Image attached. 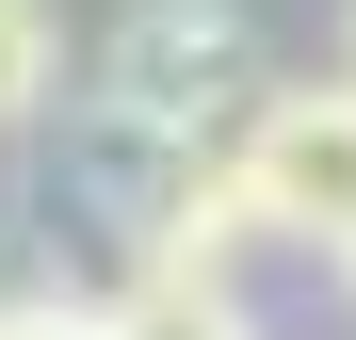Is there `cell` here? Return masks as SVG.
Returning <instances> with one entry per match:
<instances>
[{"label": "cell", "mask_w": 356, "mask_h": 340, "mask_svg": "<svg viewBox=\"0 0 356 340\" xmlns=\"http://www.w3.org/2000/svg\"><path fill=\"white\" fill-rule=\"evenodd\" d=\"M259 17L243 0H130V17L97 33V97L113 130H162V146H227L243 130V97H259Z\"/></svg>", "instance_id": "6da1fadb"}, {"label": "cell", "mask_w": 356, "mask_h": 340, "mask_svg": "<svg viewBox=\"0 0 356 340\" xmlns=\"http://www.w3.org/2000/svg\"><path fill=\"white\" fill-rule=\"evenodd\" d=\"M227 179H243L259 211V243H356V81H259L243 97V130H227Z\"/></svg>", "instance_id": "7a4b0ae2"}, {"label": "cell", "mask_w": 356, "mask_h": 340, "mask_svg": "<svg viewBox=\"0 0 356 340\" xmlns=\"http://www.w3.org/2000/svg\"><path fill=\"white\" fill-rule=\"evenodd\" d=\"M113 340H259V308L227 275H130L113 292Z\"/></svg>", "instance_id": "3957f363"}, {"label": "cell", "mask_w": 356, "mask_h": 340, "mask_svg": "<svg viewBox=\"0 0 356 340\" xmlns=\"http://www.w3.org/2000/svg\"><path fill=\"white\" fill-rule=\"evenodd\" d=\"M49 81H65V33H49V0H0V130H33Z\"/></svg>", "instance_id": "277c9868"}, {"label": "cell", "mask_w": 356, "mask_h": 340, "mask_svg": "<svg viewBox=\"0 0 356 340\" xmlns=\"http://www.w3.org/2000/svg\"><path fill=\"white\" fill-rule=\"evenodd\" d=\"M0 340H113V292H17Z\"/></svg>", "instance_id": "5b68a950"}, {"label": "cell", "mask_w": 356, "mask_h": 340, "mask_svg": "<svg viewBox=\"0 0 356 340\" xmlns=\"http://www.w3.org/2000/svg\"><path fill=\"white\" fill-rule=\"evenodd\" d=\"M340 81H356V0H340Z\"/></svg>", "instance_id": "8992f818"}, {"label": "cell", "mask_w": 356, "mask_h": 340, "mask_svg": "<svg viewBox=\"0 0 356 340\" xmlns=\"http://www.w3.org/2000/svg\"><path fill=\"white\" fill-rule=\"evenodd\" d=\"M340 292H356V243H340Z\"/></svg>", "instance_id": "52a82bcc"}]
</instances>
